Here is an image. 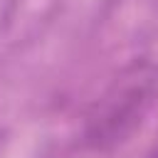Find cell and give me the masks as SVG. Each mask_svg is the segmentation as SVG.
<instances>
[{
  "mask_svg": "<svg viewBox=\"0 0 158 158\" xmlns=\"http://www.w3.org/2000/svg\"><path fill=\"white\" fill-rule=\"evenodd\" d=\"M143 158H158V146H153V148H151V151H148Z\"/></svg>",
  "mask_w": 158,
  "mask_h": 158,
  "instance_id": "7a4b0ae2",
  "label": "cell"
},
{
  "mask_svg": "<svg viewBox=\"0 0 158 158\" xmlns=\"http://www.w3.org/2000/svg\"><path fill=\"white\" fill-rule=\"evenodd\" d=\"M158 99V64L148 59L131 62L91 104L84 121V146L111 151L126 143L146 121Z\"/></svg>",
  "mask_w": 158,
  "mask_h": 158,
  "instance_id": "6da1fadb",
  "label": "cell"
}]
</instances>
